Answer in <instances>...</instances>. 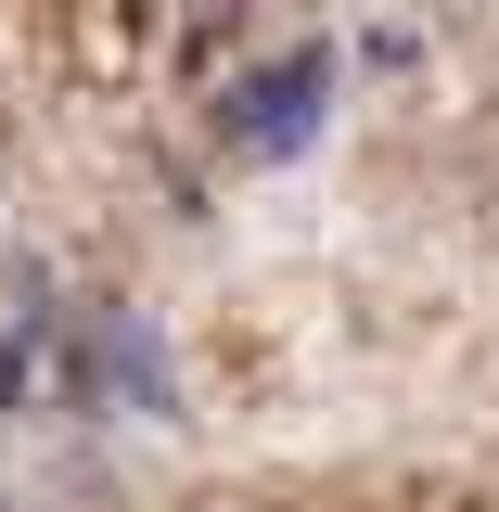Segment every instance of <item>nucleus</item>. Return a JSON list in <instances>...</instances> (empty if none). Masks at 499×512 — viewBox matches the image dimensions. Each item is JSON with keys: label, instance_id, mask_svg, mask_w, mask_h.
I'll return each instance as SVG.
<instances>
[{"label": "nucleus", "instance_id": "1", "mask_svg": "<svg viewBox=\"0 0 499 512\" xmlns=\"http://www.w3.org/2000/svg\"><path fill=\"white\" fill-rule=\"evenodd\" d=\"M320 90H333V52H282L244 103H231V141H244V154H295L320 128Z\"/></svg>", "mask_w": 499, "mask_h": 512}]
</instances>
